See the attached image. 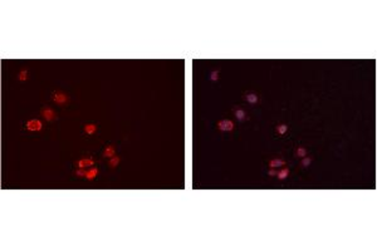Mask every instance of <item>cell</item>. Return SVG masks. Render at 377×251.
Segmentation results:
<instances>
[{"label":"cell","instance_id":"cell-1","mask_svg":"<svg viewBox=\"0 0 377 251\" xmlns=\"http://www.w3.org/2000/svg\"><path fill=\"white\" fill-rule=\"evenodd\" d=\"M218 129L221 132H231L234 129V123L229 119H223L218 122Z\"/></svg>","mask_w":377,"mask_h":251},{"label":"cell","instance_id":"cell-2","mask_svg":"<svg viewBox=\"0 0 377 251\" xmlns=\"http://www.w3.org/2000/svg\"><path fill=\"white\" fill-rule=\"evenodd\" d=\"M53 101L55 103H58V104L64 106V104H67L69 102V97L65 93H63V92H54L53 93Z\"/></svg>","mask_w":377,"mask_h":251},{"label":"cell","instance_id":"cell-3","mask_svg":"<svg viewBox=\"0 0 377 251\" xmlns=\"http://www.w3.org/2000/svg\"><path fill=\"white\" fill-rule=\"evenodd\" d=\"M244 99H245L248 103H251V104H258V103H260V97H259V94L253 93V92H246V93L244 94Z\"/></svg>","mask_w":377,"mask_h":251},{"label":"cell","instance_id":"cell-4","mask_svg":"<svg viewBox=\"0 0 377 251\" xmlns=\"http://www.w3.org/2000/svg\"><path fill=\"white\" fill-rule=\"evenodd\" d=\"M27 129L33 131V132L40 131L42 129V122L39 119H30V121L27 122Z\"/></svg>","mask_w":377,"mask_h":251},{"label":"cell","instance_id":"cell-5","mask_svg":"<svg viewBox=\"0 0 377 251\" xmlns=\"http://www.w3.org/2000/svg\"><path fill=\"white\" fill-rule=\"evenodd\" d=\"M93 164H94V162H93L92 158H82V159H79V161L77 162V166L79 167V168H85V167H93Z\"/></svg>","mask_w":377,"mask_h":251},{"label":"cell","instance_id":"cell-6","mask_svg":"<svg viewBox=\"0 0 377 251\" xmlns=\"http://www.w3.org/2000/svg\"><path fill=\"white\" fill-rule=\"evenodd\" d=\"M42 116L47 119V121H53L54 119V117H55V113H54V111L52 109V108H48V107H45V108H43L42 109Z\"/></svg>","mask_w":377,"mask_h":251},{"label":"cell","instance_id":"cell-7","mask_svg":"<svg viewBox=\"0 0 377 251\" xmlns=\"http://www.w3.org/2000/svg\"><path fill=\"white\" fill-rule=\"evenodd\" d=\"M286 166V162L280 158H273L269 161V167L270 168H276V167H283Z\"/></svg>","mask_w":377,"mask_h":251},{"label":"cell","instance_id":"cell-8","mask_svg":"<svg viewBox=\"0 0 377 251\" xmlns=\"http://www.w3.org/2000/svg\"><path fill=\"white\" fill-rule=\"evenodd\" d=\"M288 176H289V168H288V167H286V166H283L281 170H279L276 172V177L279 180H286Z\"/></svg>","mask_w":377,"mask_h":251},{"label":"cell","instance_id":"cell-9","mask_svg":"<svg viewBox=\"0 0 377 251\" xmlns=\"http://www.w3.org/2000/svg\"><path fill=\"white\" fill-rule=\"evenodd\" d=\"M234 116H235V118H236L238 121H245V119H248L245 111L241 109V108H235V109H234Z\"/></svg>","mask_w":377,"mask_h":251},{"label":"cell","instance_id":"cell-10","mask_svg":"<svg viewBox=\"0 0 377 251\" xmlns=\"http://www.w3.org/2000/svg\"><path fill=\"white\" fill-rule=\"evenodd\" d=\"M113 156H115V146L110 144V146H107V147L105 148V151H103V157H106V158H112Z\"/></svg>","mask_w":377,"mask_h":251},{"label":"cell","instance_id":"cell-11","mask_svg":"<svg viewBox=\"0 0 377 251\" xmlns=\"http://www.w3.org/2000/svg\"><path fill=\"white\" fill-rule=\"evenodd\" d=\"M98 175V168L97 167H90V168L87 171V176H85V178H88L89 181H92L94 177H96Z\"/></svg>","mask_w":377,"mask_h":251},{"label":"cell","instance_id":"cell-12","mask_svg":"<svg viewBox=\"0 0 377 251\" xmlns=\"http://www.w3.org/2000/svg\"><path fill=\"white\" fill-rule=\"evenodd\" d=\"M275 132L279 134V136H283V134H286L287 132H288V126L287 124H278L276 126V128H275Z\"/></svg>","mask_w":377,"mask_h":251},{"label":"cell","instance_id":"cell-13","mask_svg":"<svg viewBox=\"0 0 377 251\" xmlns=\"http://www.w3.org/2000/svg\"><path fill=\"white\" fill-rule=\"evenodd\" d=\"M294 156L296 157H298V158H303V157H306L307 156V149L304 148V147H297V149H296V152H294Z\"/></svg>","mask_w":377,"mask_h":251},{"label":"cell","instance_id":"cell-14","mask_svg":"<svg viewBox=\"0 0 377 251\" xmlns=\"http://www.w3.org/2000/svg\"><path fill=\"white\" fill-rule=\"evenodd\" d=\"M96 131H97V126L96 124H85L84 126V132L88 133V134H93Z\"/></svg>","mask_w":377,"mask_h":251},{"label":"cell","instance_id":"cell-15","mask_svg":"<svg viewBox=\"0 0 377 251\" xmlns=\"http://www.w3.org/2000/svg\"><path fill=\"white\" fill-rule=\"evenodd\" d=\"M120 162H121V158L118 156H113L112 158H110V166L112 167V168H116Z\"/></svg>","mask_w":377,"mask_h":251},{"label":"cell","instance_id":"cell-16","mask_svg":"<svg viewBox=\"0 0 377 251\" xmlns=\"http://www.w3.org/2000/svg\"><path fill=\"white\" fill-rule=\"evenodd\" d=\"M312 161H313V158H312L311 156H306V157L302 158V166H303V167H308V166L312 163Z\"/></svg>","mask_w":377,"mask_h":251},{"label":"cell","instance_id":"cell-17","mask_svg":"<svg viewBox=\"0 0 377 251\" xmlns=\"http://www.w3.org/2000/svg\"><path fill=\"white\" fill-rule=\"evenodd\" d=\"M19 80H27L28 79V70L27 69H23V70H20V73H19Z\"/></svg>","mask_w":377,"mask_h":251},{"label":"cell","instance_id":"cell-18","mask_svg":"<svg viewBox=\"0 0 377 251\" xmlns=\"http://www.w3.org/2000/svg\"><path fill=\"white\" fill-rule=\"evenodd\" d=\"M75 176L77 177H85L87 176V170L85 168H79L75 171Z\"/></svg>","mask_w":377,"mask_h":251},{"label":"cell","instance_id":"cell-19","mask_svg":"<svg viewBox=\"0 0 377 251\" xmlns=\"http://www.w3.org/2000/svg\"><path fill=\"white\" fill-rule=\"evenodd\" d=\"M219 75H220L219 70H214V72H211L210 79H211V80H214V82H216V80H219Z\"/></svg>","mask_w":377,"mask_h":251},{"label":"cell","instance_id":"cell-20","mask_svg":"<svg viewBox=\"0 0 377 251\" xmlns=\"http://www.w3.org/2000/svg\"><path fill=\"white\" fill-rule=\"evenodd\" d=\"M276 172H278V171H276L275 168H270V170L268 171V176H270V177H271V176H276Z\"/></svg>","mask_w":377,"mask_h":251}]
</instances>
